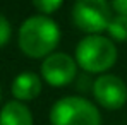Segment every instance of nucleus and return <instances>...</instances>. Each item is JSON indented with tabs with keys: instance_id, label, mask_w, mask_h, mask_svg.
Returning a JSON list of instances; mask_svg holds the SVG:
<instances>
[{
	"instance_id": "nucleus-1",
	"label": "nucleus",
	"mask_w": 127,
	"mask_h": 125,
	"mask_svg": "<svg viewBox=\"0 0 127 125\" xmlns=\"http://www.w3.org/2000/svg\"><path fill=\"white\" fill-rule=\"evenodd\" d=\"M60 41V29L45 16H33L22 22L19 29V46L33 58H41L50 55Z\"/></svg>"
},
{
	"instance_id": "nucleus-2",
	"label": "nucleus",
	"mask_w": 127,
	"mask_h": 125,
	"mask_svg": "<svg viewBox=\"0 0 127 125\" xmlns=\"http://www.w3.org/2000/svg\"><path fill=\"white\" fill-rule=\"evenodd\" d=\"M76 60L88 72H105L117 60V48L112 40L91 34L79 41Z\"/></svg>"
},
{
	"instance_id": "nucleus-3",
	"label": "nucleus",
	"mask_w": 127,
	"mask_h": 125,
	"mask_svg": "<svg viewBox=\"0 0 127 125\" xmlns=\"http://www.w3.org/2000/svg\"><path fill=\"white\" fill-rule=\"evenodd\" d=\"M52 125H101L98 108L84 98L69 96L53 104L50 111Z\"/></svg>"
},
{
	"instance_id": "nucleus-4",
	"label": "nucleus",
	"mask_w": 127,
	"mask_h": 125,
	"mask_svg": "<svg viewBox=\"0 0 127 125\" xmlns=\"http://www.w3.org/2000/svg\"><path fill=\"white\" fill-rule=\"evenodd\" d=\"M72 21L81 31L98 34L108 29L112 21L110 5L106 0H77L72 9Z\"/></svg>"
},
{
	"instance_id": "nucleus-5",
	"label": "nucleus",
	"mask_w": 127,
	"mask_h": 125,
	"mask_svg": "<svg viewBox=\"0 0 127 125\" xmlns=\"http://www.w3.org/2000/svg\"><path fill=\"white\" fill-rule=\"evenodd\" d=\"M93 93L96 101L108 110H119L127 100L126 84L122 82L120 77L112 74L98 77L93 84Z\"/></svg>"
},
{
	"instance_id": "nucleus-6",
	"label": "nucleus",
	"mask_w": 127,
	"mask_h": 125,
	"mask_svg": "<svg viewBox=\"0 0 127 125\" xmlns=\"http://www.w3.org/2000/svg\"><path fill=\"white\" fill-rule=\"evenodd\" d=\"M41 74L50 86L62 87L76 77V62L65 53H52L43 60Z\"/></svg>"
},
{
	"instance_id": "nucleus-7",
	"label": "nucleus",
	"mask_w": 127,
	"mask_h": 125,
	"mask_svg": "<svg viewBox=\"0 0 127 125\" xmlns=\"http://www.w3.org/2000/svg\"><path fill=\"white\" fill-rule=\"evenodd\" d=\"M41 91V81L33 72H22L12 82V94L17 100H34Z\"/></svg>"
},
{
	"instance_id": "nucleus-8",
	"label": "nucleus",
	"mask_w": 127,
	"mask_h": 125,
	"mask_svg": "<svg viewBox=\"0 0 127 125\" xmlns=\"http://www.w3.org/2000/svg\"><path fill=\"white\" fill-rule=\"evenodd\" d=\"M0 125H33V115L22 103L9 101L0 111Z\"/></svg>"
},
{
	"instance_id": "nucleus-9",
	"label": "nucleus",
	"mask_w": 127,
	"mask_h": 125,
	"mask_svg": "<svg viewBox=\"0 0 127 125\" xmlns=\"http://www.w3.org/2000/svg\"><path fill=\"white\" fill-rule=\"evenodd\" d=\"M108 34L117 41H127V17L126 16H115L108 24Z\"/></svg>"
},
{
	"instance_id": "nucleus-10",
	"label": "nucleus",
	"mask_w": 127,
	"mask_h": 125,
	"mask_svg": "<svg viewBox=\"0 0 127 125\" xmlns=\"http://www.w3.org/2000/svg\"><path fill=\"white\" fill-rule=\"evenodd\" d=\"M34 7L43 12V14H52L55 12L60 5H62V0H33Z\"/></svg>"
},
{
	"instance_id": "nucleus-11",
	"label": "nucleus",
	"mask_w": 127,
	"mask_h": 125,
	"mask_svg": "<svg viewBox=\"0 0 127 125\" xmlns=\"http://www.w3.org/2000/svg\"><path fill=\"white\" fill-rule=\"evenodd\" d=\"M9 38H10V24L0 14V46L9 41Z\"/></svg>"
},
{
	"instance_id": "nucleus-12",
	"label": "nucleus",
	"mask_w": 127,
	"mask_h": 125,
	"mask_svg": "<svg viewBox=\"0 0 127 125\" xmlns=\"http://www.w3.org/2000/svg\"><path fill=\"white\" fill-rule=\"evenodd\" d=\"M113 9L119 12V16L127 17V0H113Z\"/></svg>"
},
{
	"instance_id": "nucleus-13",
	"label": "nucleus",
	"mask_w": 127,
	"mask_h": 125,
	"mask_svg": "<svg viewBox=\"0 0 127 125\" xmlns=\"http://www.w3.org/2000/svg\"><path fill=\"white\" fill-rule=\"evenodd\" d=\"M0 96H2V94H0Z\"/></svg>"
}]
</instances>
